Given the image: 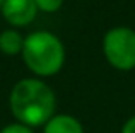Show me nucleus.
Returning <instances> with one entry per match:
<instances>
[{
	"instance_id": "1",
	"label": "nucleus",
	"mask_w": 135,
	"mask_h": 133,
	"mask_svg": "<svg viewBox=\"0 0 135 133\" xmlns=\"http://www.w3.org/2000/svg\"><path fill=\"white\" fill-rule=\"evenodd\" d=\"M9 108L14 120L34 130L56 114V96L43 79L27 77L17 80L10 89Z\"/></svg>"
},
{
	"instance_id": "2",
	"label": "nucleus",
	"mask_w": 135,
	"mask_h": 133,
	"mask_svg": "<svg viewBox=\"0 0 135 133\" xmlns=\"http://www.w3.org/2000/svg\"><path fill=\"white\" fill-rule=\"evenodd\" d=\"M22 62L38 79L53 77L65 65V46L56 34L50 31H34L24 38Z\"/></svg>"
},
{
	"instance_id": "3",
	"label": "nucleus",
	"mask_w": 135,
	"mask_h": 133,
	"mask_svg": "<svg viewBox=\"0 0 135 133\" xmlns=\"http://www.w3.org/2000/svg\"><path fill=\"white\" fill-rule=\"evenodd\" d=\"M103 55L113 68L130 72L135 68V31L128 26L111 27L103 38Z\"/></svg>"
},
{
	"instance_id": "4",
	"label": "nucleus",
	"mask_w": 135,
	"mask_h": 133,
	"mask_svg": "<svg viewBox=\"0 0 135 133\" xmlns=\"http://www.w3.org/2000/svg\"><path fill=\"white\" fill-rule=\"evenodd\" d=\"M0 12L7 24H10L14 29H19L29 26L40 10L34 0H3Z\"/></svg>"
},
{
	"instance_id": "5",
	"label": "nucleus",
	"mask_w": 135,
	"mask_h": 133,
	"mask_svg": "<svg viewBox=\"0 0 135 133\" xmlns=\"http://www.w3.org/2000/svg\"><path fill=\"white\" fill-rule=\"evenodd\" d=\"M43 133H84V126L72 114L58 113L43 126Z\"/></svg>"
},
{
	"instance_id": "6",
	"label": "nucleus",
	"mask_w": 135,
	"mask_h": 133,
	"mask_svg": "<svg viewBox=\"0 0 135 133\" xmlns=\"http://www.w3.org/2000/svg\"><path fill=\"white\" fill-rule=\"evenodd\" d=\"M24 46V36L14 27L3 29L0 33V53L7 55V57H16V55L22 53Z\"/></svg>"
},
{
	"instance_id": "7",
	"label": "nucleus",
	"mask_w": 135,
	"mask_h": 133,
	"mask_svg": "<svg viewBox=\"0 0 135 133\" xmlns=\"http://www.w3.org/2000/svg\"><path fill=\"white\" fill-rule=\"evenodd\" d=\"M63 2H65V0H34L38 10H41V12H45V14L58 12V10L62 9Z\"/></svg>"
},
{
	"instance_id": "8",
	"label": "nucleus",
	"mask_w": 135,
	"mask_h": 133,
	"mask_svg": "<svg viewBox=\"0 0 135 133\" xmlns=\"http://www.w3.org/2000/svg\"><path fill=\"white\" fill-rule=\"evenodd\" d=\"M0 133H34L33 128L26 126V125L19 123V121H14V123H9L0 130Z\"/></svg>"
},
{
	"instance_id": "9",
	"label": "nucleus",
	"mask_w": 135,
	"mask_h": 133,
	"mask_svg": "<svg viewBox=\"0 0 135 133\" xmlns=\"http://www.w3.org/2000/svg\"><path fill=\"white\" fill-rule=\"evenodd\" d=\"M120 133H135V114H133V116H130L128 120L123 123L122 131H120Z\"/></svg>"
},
{
	"instance_id": "10",
	"label": "nucleus",
	"mask_w": 135,
	"mask_h": 133,
	"mask_svg": "<svg viewBox=\"0 0 135 133\" xmlns=\"http://www.w3.org/2000/svg\"><path fill=\"white\" fill-rule=\"evenodd\" d=\"M2 3H3V0H0V7H2Z\"/></svg>"
}]
</instances>
